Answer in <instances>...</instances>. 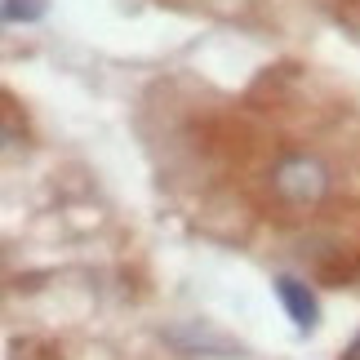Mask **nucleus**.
<instances>
[{"instance_id":"1","label":"nucleus","mask_w":360,"mask_h":360,"mask_svg":"<svg viewBox=\"0 0 360 360\" xmlns=\"http://www.w3.org/2000/svg\"><path fill=\"white\" fill-rule=\"evenodd\" d=\"M329 187H334V174L329 165L316 156V151H281L267 169V191L281 210L294 214H311L329 200Z\"/></svg>"},{"instance_id":"2","label":"nucleus","mask_w":360,"mask_h":360,"mask_svg":"<svg viewBox=\"0 0 360 360\" xmlns=\"http://www.w3.org/2000/svg\"><path fill=\"white\" fill-rule=\"evenodd\" d=\"M276 298L285 302V311H289V321H294L298 334H311V329L321 325V302H316L307 281H298V276H276Z\"/></svg>"},{"instance_id":"3","label":"nucleus","mask_w":360,"mask_h":360,"mask_svg":"<svg viewBox=\"0 0 360 360\" xmlns=\"http://www.w3.org/2000/svg\"><path fill=\"white\" fill-rule=\"evenodd\" d=\"M169 342H178L191 360H196V352H214L218 360H236L240 356V347L231 338H223L218 329H210L205 321H187L183 329H169Z\"/></svg>"},{"instance_id":"4","label":"nucleus","mask_w":360,"mask_h":360,"mask_svg":"<svg viewBox=\"0 0 360 360\" xmlns=\"http://www.w3.org/2000/svg\"><path fill=\"white\" fill-rule=\"evenodd\" d=\"M5 22H40L49 13V0H5Z\"/></svg>"},{"instance_id":"5","label":"nucleus","mask_w":360,"mask_h":360,"mask_svg":"<svg viewBox=\"0 0 360 360\" xmlns=\"http://www.w3.org/2000/svg\"><path fill=\"white\" fill-rule=\"evenodd\" d=\"M342 360H360V334H356V342H352V347L342 352Z\"/></svg>"}]
</instances>
